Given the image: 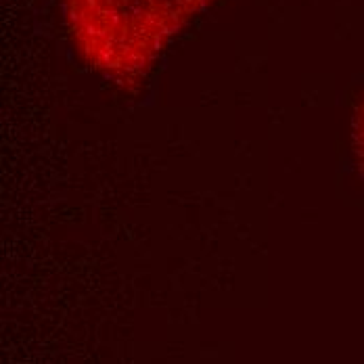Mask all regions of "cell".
<instances>
[{
  "instance_id": "obj_1",
  "label": "cell",
  "mask_w": 364,
  "mask_h": 364,
  "mask_svg": "<svg viewBox=\"0 0 364 364\" xmlns=\"http://www.w3.org/2000/svg\"><path fill=\"white\" fill-rule=\"evenodd\" d=\"M214 0H61L82 61L119 86L145 77L159 55Z\"/></svg>"
},
{
  "instance_id": "obj_2",
  "label": "cell",
  "mask_w": 364,
  "mask_h": 364,
  "mask_svg": "<svg viewBox=\"0 0 364 364\" xmlns=\"http://www.w3.org/2000/svg\"><path fill=\"white\" fill-rule=\"evenodd\" d=\"M354 151H356L358 168H360L364 178V101L360 103L356 117H354Z\"/></svg>"
}]
</instances>
